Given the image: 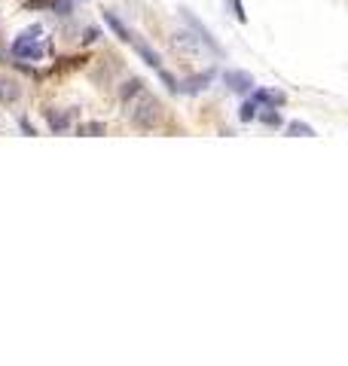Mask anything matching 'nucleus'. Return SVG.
Segmentation results:
<instances>
[{
  "mask_svg": "<svg viewBox=\"0 0 348 366\" xmlns=\"http://www.w3.org/2000/svg\"><path fill=\"white\" fill-rule=\"evenodd\" d=\"M126 104H129V119H132L141 131H153V128L162 122V104L153 98V95H147L144 89H141L135 98H129Z\"/></svg>",
  "mask_w": 348,
  "mask_h": 366,
  "instance_id": "f257e3e1",
  "label": "nucleus"
},
{
  "mask_svg": "<svg viewBox=\"0 0 348 366\" xmlns=\"http://www.w3.org/2000/svg\"><path fill=\"white\" fill-rule=\"evenodd\" d=\"M37 34H40V28H34V31H25L19 40L13 43V55L16 58H25V61H37L43 55V46L37 43Z\"/></svg>",
  "mask_w": 348,
  "mask_h": 366,
  "instance_id": "f03ea898",
  "label": "nucleus"
},
{
  "mask_svg": "<svg viewBox=\"0 0 348 366\" xmlns=\"http://www.w3.org/2000/svg\"><path fill=\"white\" fill-rule=\"evenodd\" d=\"M223 83L232 89V92H251L254 89V77L245 70H226L223 73Z\"/></svg>",
  "mask_w": 348,
  "mask_h": 366,
  "instance_id": "7ed1b4c3",
  "label": "nucleus"
},
{
  "mask_svg": "<svg viewBox=\"0 0 348 366\" xmlns=\"http://www.w3.org/2000/svg\"><path fill=\"white\" fill-rule=\"evenodd\" d=\"M22 98V86H19V80H13V77H0V101L4 104H16Z\"/></svg>",
  "mask_w": 348,
  "mask_h": 366,
  "instance_id": "20e7f679",
  "label": "nucleus"
},
{
  "mask_svg": "<svg viewBox=\"0 0 348 366\" xmlns=\"http://www.w3.org/2000/svg\"><path fill=\"white\" fill-rule=\"evenodd\" d=\"M129 43H132V46L138 49V55H141V58H144V61H147L150 67H156V70L162 67V61H159V55H156V52H153V49H150L147 43H141V40H138V37H132V40H129Z\"/></svg>",
  "mask_w": 348,
  "mask_h": 366,
  "instance_id": "39448f33",
  "label": "nucleus"
},
{
  "mask_svg": "<svg viewBox=\"0 0 348 366\" xmlns=\"http://www.w3.org/2000/svg\"><path fill=\"white\" fill-rule=\"evenodd\" d=\"M46 122H49V128H52L55 134H61V131H67L70 116H67V113H61V110H46Z\"/></svg>",
  "mask_w": 348,
  "mask_h": 366,
  "instance_id": "423d86ee",
  "label": "nucleus"
},
{
  "mask_svg": "<svg viewBox=\"0 0 348 366\" xmlns=\"http://www.w3.org/2000/svg\"><path fill=\"white\" fill-rule=\"evenodd\" d=\"M211 83V73H202V77H189L183 86H177L180 92H199V89H205Z\"/></svg>",
  "mask_w": 348,
  "mask_h": 366,
  "instance_id": "0eeeda50",
  "label": "nucleus"
},
{
  "mask_svg": "<svg viewBox=\"0 0 348 366\" xmlns=\"http://www.w3.org/2000/svg\"><path fill=\"white\" fill-rule=\"evenodd\" d=\"M104 22H107V25H110V28H113L116 34H120V40H126V43H129V40H132V37H135L132 31H126V28H123V22H120V19H116L113 13H104Z\"/></svg>",
  "mask_w": 348,
  "mask_h": 366,
  "instance_id": "6e6552de",
  "label": "nucleus"
},
{
  "mask_svg": "<svg viewBox=\"0 0 348 366\" xmlns=\"http://www.w3.org/2000/svg\"><path fill=\"white\" fill-rule=\"evenodd\" d=\"M76 134L98 137V134H104V122H80V125H76Z\"/></svg>",
  "mask_w": 348,
  "mask_h": 366,
  "instance_id": "1a4fd4ad",
  "label": "nucleus"
},
{
  "mask_svg": "<svg viewBox=\"0 0 348 366\" xmlns=\"http://www.w3.org/2000/svg\"><path fill=\"white\" fill-rule=\"evenodd\" d=\"M287 131H290L293 137H312V134H315V131L308 128L305 122H290V125H287Z\"/></svg>",
  "mask_w": 348,
  "mask_h": 366,
  "instance_id": "9d476101",
  "label": "nucleus"
},
{
  "mask_svg": "<svg viewBox=\"0 0 348 366\" xmlns=\"http://www.w3.org/2000/svg\"><path fill=\"white\" fill-rule=\"evenodd\" d=\"M141 89H144V83H141V80H129V83L123 86V101H129V98H135V95H138Z\"/></svg>",
  "mask_w": 348,
  "mask_h": 366,
  "instance_id": "9b49d317",
  "label": "nucleus"
},
{
  "mask_svg": "<svg viewBox=\"0 0 348 366\" xmlns=\"http://www.w3.org/2000/svg\"><path fill=\"white\" fill-rule=\"evenodd\" d=\"M242 122H251L254 116H257V101H248V104H242Z\"/></svg>",
  "mask_w": 348,
  "mask_h": 366,
  "instance_id": "f8f14e48",
  "label": "nucleus"
},
{
  "mask_svg": "<svg viewBox=\"0 0 348 366\" xmlns=\"http://www.w3.org/2000/svg\"><path fill=\"white\" fill-rule=\"evenodd\" d=\"M263 122H266V125H281V116L269 110V113H263Z\"/></svg>",
  "mask_w": 348,
  "mask_h": 366,
  "instance_id": "ddd939ff",
  "label": "nucleus"
},
{
  "mask_svg": "<svg viewBox=\"0 0 348 366\" xmlns=\"http://www.w3.org/2000/svg\"><path fill=\"white\" fill-rule=\"evenodd\" d=\"M232 10H236L239 22H245V10H242V0H232Z\"/></svg>",
  "mask_w": 348,
  "mask_h": 366,
  "instance_id": "4468645a",
  "label": "nucleus"
}]
</instances>
